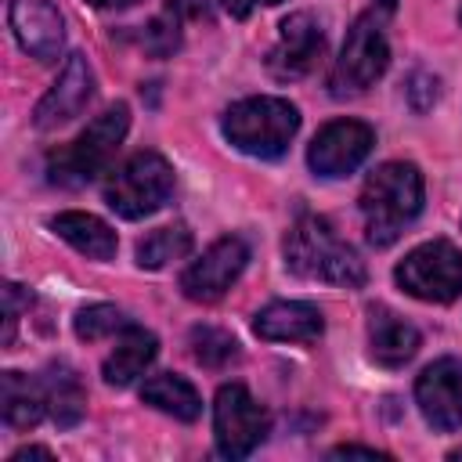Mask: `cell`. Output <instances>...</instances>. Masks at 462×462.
Wrapping results in <instances>:
<instances>
[{
  "instance_id": "obj_1",
  "label": "cell",
  "mask_w": 462,
  "mask_h": 462,
  "mask_svg": "<svg viewBox=\"0 0 462 462\" xmlns=\"http://www.w3.org/2000/svg\"><path fill=\"white\" fill-rule=\"evenodd\" d=\"M285 267L300 278L346 285V289H357L368 278L365 260L357 256V249L346 245L336 235V227L318 213H300L296 224L289 227V235H285Z\"/></svg>"
},
{
  "instance_id": "obj_2",
  "label": "cell",
  "mask_w": 462,
  "mask_h": 462,
  "mask_svg": "<svg viewBox=\"0 0 462 462\" xmlns=\"http://www.w3.org/2000/svg\"><path fill=\"white\" fill-rule=\"evenodd\" d=\"M361 220L365 238L375 249H386L422 209V173L415 162H383L361 188Z\"/></svg>"
},
{
  "instance_id": "obj_3",
  "label": "cell",
  "mask_w": 462,
  "mask_h": 462,
  "mask_svg": "<svg viewBox=\"0 0 462 462\" xmlns=\"http://www.w3.org/2000/svg\"><path fill=\"white\" fill-rule=\"evenodd\" d=\"M397 0H372L357 18L354 25L346 29V40H343V51L332 65V76H328V90L332 97H354V94H365L390 65V43H386V22L393 14Z\"/></svg>"
},
{
  "instance_id": "obj_4",
  "label": "cell",
  "mask_w": 462,
  "mask_h": 462,
  "mask_svg": "<svg viewBox=\"0 0 462 462\" xmlns=\"http://www.w3.org/2000/svg\"><path fill=\"white\" fill-rule=\"evenodd\" d=\"M220 130L238 152L253 159H278L300 130V112L285 97H242L224 112Z\"/></svg>"
},
{
  "instance_id": "obj_5",
  "label": "cell",
  "mask_w": 462,
  "mask_h": 462,
  "mask_svg": "<svg viewBox=\"0 0 462 462\" xmlns=\"http://www.w3.org/2000/svg\"><path fill=\"white\" fill-rule=\"evenodd\" d=\"M130 130V108L119 101L112 108H105L94 123H87V130L76 134L72 144L51 152L47 159V180L61 184V188H79L94 177H101L116 155V148L123 144Z\"/></svg>"
},
{
  "instance_id": "obj_6",
  "label": "cell",
  "mask_w": 462,
  "mask_h": 462,
  "mask_svg": "<svg viewBox=\"0 0 462 462\" xmlns=\"http://www.w3.org/2000/svg\"><path fill=\"white\" fill-rule=\"evenodd\" d=\"M173 195V166L159 152H134L105 180V202L123 220L152 217Z\"/></svg>"
},
{
  "instance_id": "obj_7",
  "label": "cell",
  "mask_w": 462,
  "mask_h": 462,
  "mask_svg": "<svg viewBox=\"0 0 462 462\" xmlns=\"http://www.w3.org/2000/svg\"><path fill=\"white\" fill-rule=\"evenodd\" d=\"M393 282L426 303H451L462 296V253L448 238L415 245L393 271Z\"/></svg>"
},
{
  "instance_id": "obj_8",
  "label": "cell",
  "mask_w": 462,
  "mask_h": 462,
  "mask_svg": "<svg viewBox=\"0 0 462 462\" xmlns=\"http://www.w3.org/2000/svg\"><path fill=\"white\" fill-rule=\"evenodd\" d=\"M271 430L267 408L242 386V383H224L213 401V437L217 451L224 458H249Z\"/></svg>"
},
{
  "instance_id": "obj_9",
  "label": "cell",
  "mask_w": 462,
  "mask_h": 462,
  "mask_svg": "<svg viewBox=\"0 0 462 462\" xmlns=\"http://www.w3.org/2000/svg\"><path fill=\"white\" fill-rule=\"evenodd\" d=\"M245 263H249V242L242 235H224L180 274V292L195 303H217L238 282Z\"/></svg>"
},
{
  "instance_id": "obj_10",
  "label": "cell",
  "mask_w": 462,
  "mask_h": 462,
  "mask_svg": "<svg viewBox=\"0 0 462 462\" xmlns=\"http://www.w3.org/2000/svg\"><path fill=\"white\" fill-rule=\"evenodd\" d=\"M372 144H375V130L368 123L332 119L314 134V141L307 148V166L318 177H346L368 159Z\"/></svg>"
},
{
  "instance_id": "obj_11",
  "label": "cell",
  "mask_w": 462,
  "mask_h": 462,
  "mask_svg": "<svg viewBox=\"0 0 462 462\" xmlns=\"http://www.w3.org/2000/svg\"><path fill=\"white\" fill-rule=\"evenodd\" d=\"M415 401L433 430L462 426V357H440L415 379Z\"/></svg>"
},
{
  "instance_id": "obj_12",
  "label": "cell",
  "mask_w": 462,
  "mask_h": 462,
  "mask_svg": "<svg viewBox=\"0 0 462 462\" xmlns=\"http://www.w3.org/2000/svg\"><path fill=\"white\" fill-rule=\"evenodd\" d=\"M94 97V69L83 54H69L58 79L51 83V90L40 97L36 112H32V123L36 130H58L65 126L69 119H76L87 101Z\"/></svg>"
},
{
  "instance_id": "obj_13",
  "label": "cell",
  "mask_w": 462,
  "mask_h": 462,
  "mask_svg": "<svg viewBox=\"0 0 462 462\" xmlns=\"http://www.w3.org/2000/svg\"><path fill=\"white\" fill-rule=\"evenodd\" d=\"M321 51H325V32H321V25L307 14V11H296V14H289L285 22H282V32H278V43L271 47V54H267V72L274 76V79H300V76H307L314 65H318V58H321Z\"/></svg>"
},
{
  "instance_id": "obj_14",
  "label": "cell",
  "mask_w": 462,
  "mask_h": 462,
  "mask_svg": "<svg viewBox=\"0 0 462 462\" xmlns=\"http://www.w3.org/2000/svg\"><path fill=\"white\" fill-rule=\"evenodd\" d=\"M11 29L29 58L58 61L65 47V22L51 0H11Z\"/></svg>"
},
{
  "instance_id": "obj_15",
  "label": "cell",
  "mask_w": 462,
  "mask_h": 462,
  "mask_svg": "<svg viewBox=\"0 0 462 462\" xmlns=\"http://www.w3.org/2000/svg\"><path fill=\"white\" fill-rule=\"evenodd\" d=\"M253 332L271 343H314L325 332V318L310 303L274 300L253 318Z\"/></svg>"
},
{
  "instance_id": "obj_16",
  "label": "cell",
  "mask_w": 462,
  "mask_h": 462,
  "mask_svg": "<svg viewBox=\"0 0 462 462\" xmlns=\"http://www.w3.org/2000/svg\"><path fill=\"white\" fill-rule=\"evenodd\" d=\"M419 328L411 321H404L397 310L375 303L368 307V354L372 361H379L383 368H401L404 361L415 357L419 350Z\"/></svg>"
},
{
  "instance_id": "obj_17",
  "label": "cell",
  "mask_w": 462,
  "mask_h": 462,
  "mask_svg": "<svg viewBox=\"0 0 462 462\" xmlns=\"http://www.w3.org/2000/svg\"><path fill=\"white\" fill-rule=\"evenodd\" d=\"M155 350H159V339L141 328V325H126L112 346V354L105 357L101 365V375L108 386H130L152 361H155Z\"/></svg>"
},
{
  "instance_id": "obj_18",
  "label": "cell",
  "mask_w": 462,
  "mask_h": 462,
  "mask_svg": "<svg viewBox=\"0 0 462 462\" xmlns=\"http://www.w3.org/2000/svg\"><path fill=\"white\" fill-rule=\"evenodd\" d=\"M51 227H54L58 238H65L76 253H83V256H90V260H112V256H116L119 238H116V231H112L101 217H94V213L65 209V213H58V217H51Z\"/></svg>"
},
{
  "instance_id": "obj_19",
  "label": "cell",
  "mask_w": 462,
  "mask_h": 462,
  "mask_svg": "<svg viewBox=\"0 0 462 462\" xmlns=\"http://www.w3.org/2000/svg\"><path fill=\"white\" fill-rule=\"evenodd\" d=\"M0 411L4 422L14 430H29L47 415V393H43V379L22 375L14 368H7L0 375Z\"/></svg>"
},
{
  "instance_id": "obj_20",
  "label": "cell",
  "mask_w": 462,
  "mask_h": 462,
  "mask_svg": "<svg viewBox=\"0 0 462 462\" xmlns=\"http://www.w3.org/2000/svg\"><path fill=\"white\" fill-rule=\"evenodd\" d=\"M141 401L180 419V422H195L202 415V397L199 390L184 379V375H173V372H155L144 379L141 386Z\"/></svg>"
},
{
  "instance_id": "obj_21",
  "label": "cell",
  "mask_w": 462,
  "mask_h": 462,
  "mask_svg": "<svg viewBox=\"0 0 462 462\" xmlns=\"http://www.w3.org/2000/svg\"><path fill=\"white\" fill-rule=\"evenodd\" d=\"M43 393H47V415L61 426V430H69V426H76L79 419H83V411H87V390H83V383H79V375L69 368V365H51L43 375Z\"/></svg>"
},
{
  "instance_id": "obj_22",
  "label": "cell",
  "mask_w": 462,
  "mask_h": 462,
  "mask_svg": "<svg viewBox=\"0 0 462 462\" xmlns=\"http://www.w3.org/2000/svg\"><path fill=\"white\" fill-rule=\"evenodd\" d=\"M195 238L188 231V224H166V227H155L148 231L141 242H137V267H148V271H159L173 260H184L191 253Z\"/></svg>"
},
{
  "instance_id": "obj_23",
  "label": "cell",
  "mask_w": 462,
  "mask_h": 462,
  "mask_svg": "<svg viewBox=\"0 0 462 462\" xmlns=\"http://www.w3.org/2000/svg\"><path fill=\"white\" fill-rule=\"evenodd\" d=\"M188 343H191V357L199 365H206V368H224L227 361L238 357L235 336L224 332V328H213V325H195L191 336H188Z\"/></svg>"
},
{
  "instance_id": "obj_24",
  "label": "cell",
  "mask_w": 462,
  "mask_h": 462,
  "mask_svg": "<svg viewBox=\"0 0 462 462\" xmlns=\"http://www.w3.org/2000/svg\"><path fill=\"white\" fill-rule=\"evenodd\" d=\"M126 325H134L119 307H112V303H94V307H83L79 314H76V321H72V328H76V336L79 339H87V343H94V339H105V336H119Z\"/></svg>"
},
{
  "instance_id": "obj_25",
  "label": "cell",
  "mask_w": 462,
  "mask_h": 462,
  "mask_svg": "<svg viewBox=\"0 0 462 462\" xmlns=\"http://www.w3.org/2000/svg\"><path fill=\"white\" fill-rule=\"evenodd\" d=\"M18 314H22V285L7 282V285H4V346H11V343H14Z\"/></svg>"
},
{
  "instance_id": "obj_26",
  "label": "cell",
  "mask_w": 462,
  "mask_h": 462,
  "mask_svg": "<svg viewBox=\"0 0 462 462\" xmlns=\"http://www.w3.org/2000/svg\"><path fill=\"white\" fill-rule=\"evenodd\" d=\"M148 47H152L155 54L173 51V47H177V18H173V22H170V18H155V22L148 25Z\"/></svg>"
},
{
  "instance_id": "obj_27",
  "label": "cell",
  "mask_w": 462,
  "mask_h": 462,
  "mask_svg": "<svg viewBox=\"0 0 462 462\" xmlns=\"http://www.w3.org/2000/svg\"><path fill=\"white\" fill-rule=\"evenodd\" d=\"M408 97H411V105H415L419 112H426V108L437 101V79L426 76V72H419V76L411 79V87H408Z\"/></svg>"
},
{
  "instance_id": "obj_28",
  "label": "cell",
  "mask_w": 462,
  "mask_h": 462,
  "mask_svg": "<svg viewBox=\"0 0 462 462\" xmlns=\"http://www.w3.org/2000/svg\"><path fill=\"white\" fill-rule=\"evenodd\" d=\"M224 4V11L231 14V18H249L256 7H274V4H282V0H220Z\"/></svg>"
},
{
  "instance_id": "obj_29",
  "label": "cell",
  "mask_w": 462,
  "mask_h": 462,
  "mask_svg": "<svg viewBox=\"0 0 462 462\" xmlns=\"http://www.w3.org/2000/svg\"><path fill=\"white\" fill-rule=\"evenodd\" d=\"M343 455H365V458H386L383 451H375V448H361V444H339V448H332V451H328V458H343Z\"/></svg>"
},
{
  "instance_id": "obj_30",
  "label": "cell",
  "mask_w": 462,
  "mask_h": 462,
  "mask_svg": "<svg viewBox=\"0 0 462 462\" xmlns=\"http://www.w3.org/2000/svg\"><path fill=\"white\" fill-rule=\"evenodd\" d=\"M25 458H54V451L51 448H40V444H29V448H18L11 455V462H25Z\"/></svg>"
},
{
  "instance_id": "obj_31",
  "label": "cell",
  "mask_w": 462,
  "mask_h": 462,
  "mask_svg": "<svg viewBox=\"0 0 462 462\" xmlns=\"http://www.w3.org/2000/svg\"><path fill=\"white\" fill-rule=\"evenodd\" d=\"M94 7H105V11H119V7H130V4H137V0H90Z\"/></svg>"
},
{
  "instance_id": "obj_32",
  "label": "cell",
  "mask_w": 462,
  "mask_h": 462,
  "mask_svg": "<svg viewBox=\"0 0 462 462\" xmlns=\"http://www.w3.org/2000/svg\"><path fill=\"white\" fill-rule=\"evenodd\" d=\"M448 458L455 462V458H462V448H455V451H448Z\"/></svg>"
},
{
  "instance_id": "obj_33",
  "label": "cell",
  "mask_w": 462,
  "mask_h": 462,
  "mask_svg": "<svg viewBox=\"0 0 462 462\" xmlns=\"http://www.w3.org/2000/svg\"><path fill=\"white\" fill-rule=\"evenodd\" d=\"M458 22H462V7H458Z\"/></svg>"
}]
</instances>
